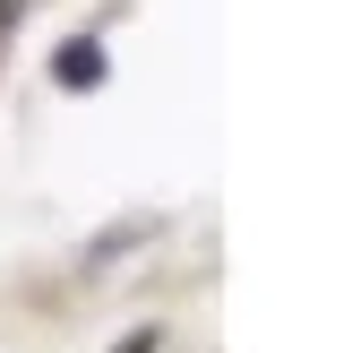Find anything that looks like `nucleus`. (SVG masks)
<instances>
[{"label":"nucleus","mask_w":361,"mask_h":353,"mask_svg":"<svg viewBox=\"0 0 361 353\" xmlns=\"http://www.w3.org/2000/svg\"><path fill=\"white\" fill-rule=\"evenodd\" d=\"M52 78H61V86H78V95H86V86H104V43H61Z\"/></svg>","instance_id":"f257e3e1"}]
</instances>
